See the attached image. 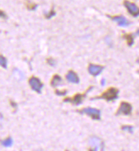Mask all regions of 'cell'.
<instances>
[{
    "label": "cell",
    "mask_w": 139,
    "mask_h": 151,
    "mask_svg": "<svg viewBox=\"0 0 139 151\" xmlns=\"http://www.w3.org/2000/svg\"><path fill=\"white\" fill-rule=\"evenodd\" d=\"M119 90L116 88H110L104 92L100 96L97 97L95 99H104L107 101H113L118 98Z\"/></svg>",
    "instance_id": "1"
},
{
    "label": "cell",
    "mask_w": 139,
    "mask_h": 151,
    "mask_svg": "<svg viewBox=\"0 0 139 151\" xmlns=\"http://www.w3.org/2000/svg\"><path fill=\"white\" fill-rule=\"evenodd\" d=\"M124 6L128 11V13L133 17L139 16V7L134 3L130 2L128 0H124Z\"/></svg>",
    "instance_id": "2"
},
{
    "label": "cell",
    "mask_w": 139,
    "mask_h": 151,
    "mask_svg": "<svg viewBox=\"0 0 139 151\" xmlns=\"http://www.w3.org/2000/svg\"><path fill=\"white\" fill-rule=\"evenodd\" d=\"M132 106L131 104L127 103V102H121L119 109L116 112V116H120V115H124V116H129L132 114Z\"/></svg>",
    "instance_id": "3"
},
{
    "label": "cell",
    "mask_w": 139,
    "mask_h": 151,
    "mask_svg": "<svg viewBox=\"0 0 139 151\" xmlns=\"http://www.w3.org/2000/svg\"><path fill=\"white\" fill-rule=\"evenodd\" d=\"M82 114H86L87 116H89L91 118H92L93 120H99L100 119V110L94 108H84L82 110L79 111Z\"/></svg>",
    "instance_id": "4"
},
{
    "label": "cell",
    "mask_w": 139,
    "mask_h": 151,
    "mask_svg": "<svg viewBox=\"0 0 139 151\" xmlns=\"http://www.w3.org/2000/svg\"><path fill=\"white\" fill-rule=\"evenodd\" d=\"M88 91L89 90H87V92H88ZM87 92L84 93H82V94L81 93H77L76 95H74L72 98H64V102H70V103L73 104L75 105H78V104L82 103L84 98H85L86 94H87Z\"/></svg>",
    "instance_id": "5"
},
{
    "label": "cell",
    "mask_w": 139,
    "mask_h": 151,
    "mask_svg": "<svg viewBox=\"0 0 139 151\" xmlns=\"http://www.w3.org/2000/svg\"><path fill=\"white\" fill-rule=\"evenodd\" d=\"M29 84H30L31 88L34 90V91H36L37 93H41V89H42L43 84H42V83L41 82L40 79H38L36 76H32L29 79Z\"/></svg>",
    "instance_id": "6"
},
{
    "label": "cell",
    "mask_w": 139,
    "mask_h": 151,
    "mask_svg": "<svg viewBox=\"0 0 139 151\" xmlns=\"http://www.w3.org/2000/svg\"><path fill=\"white\" fill-rule=\"evenodd\" d=\"M112 21H115L120 27H127L130 25V22L127 19H125L122 15H115V16H110Z\"/></svg>",
    "instance_id": "7"
},
{
    "label": "cell",
    "mask_w": 139,
    "mask_h": 151,
    "mask_svg": "<svg viewBox=\"0 0 139 151\" xmlns=\"http://www.w3.org/2000/svg\"><path fill=\"white\" fill-rule=\"evenodd\" d=\"M104 66L102 65H93V64H90L88 66V71L91 75L92 76H97L101 73V71L103 70Z\"/></svg>",
    "instance_id": "8"
},
{
    "label": "cell",
    "mask_w": 139,
    "mask_h": 151,
    "mask_svg": "<svg viewBox=\"0 0 139 151\" xmlns=\"http://www.w3.org/2000/svg\"><path fill=\"white\" fill-rule=\"evenodd\" d=\"M65 77H66L67 81H69L70 83H79V77H78V76H77V73H76L75 71H73V70H69L68 73L66 74V76H65Z\"/></svg>",
    "instance_id": "9"
},
{
    "label": "cell",
    "mask_w": 139,
    "mask_h": 151,
    "mask_svg": "<svg viewBox=\"0 0 139 151\" xmlns=\"http://www.w3.org/2000/svg\"><path fill=\"white\" fill-rule=\"evenodd\" d=\"M89 144L93 146V147H96L98 149H103V144H102V141L97 138L96 137H92L89 138Z\"/></svg>",
    "instance_id": "10"
},
{
    "label": "cell",
    "mask_w": 139,
    "mask_h": 151,
    "mask_svg": "<svg viewBox=\"0 0 139 151\" xmlns=\"http://www.w3.org/2000/svg\"><path fill=\"white\" fill-rule=\"evenodd\" d=\"M62 83V78L59 76V75H55L53 76V78H52V80H51V86L52 87H58V86H59L60 84Z\"/></svg>",
    "instance_id": "11"
},
{
    "label": "cell",
    "mask_w": 139,
    "mask_h": 151,
    "mask_svg": "<svg viewBox=\"0 0 139 151\" xmlns=\"http://www.w3.org/2000/svg\"><path fill=\"white\" fill-rule=\"evenodd\" d=\"M123 37L126 40V42H127V45L128 46H132L133 42H134V35L132 33H127V34H124Z\"/></svg>",
    "instance_id": "12"
},
{
    "label": "cell",
    "mask_w": 139,
    "mask_h": 151,
    "mask_svg": "<svg viewBox=\"0 0 139 151\" xmlns=\"http://www.w3.org/2000/svg\"><path fill=\"white\" fill-rule=\"evenodd\" d=\"M2 144H3L4 146H5V147H10L13 144V140H12L11 137H9L6 139L3 140L2 141Z\"/></svg>",
    "instance_id": "13"
},
{
    "label": "cell",
    "mask_w": 139,
    "mask_h": 151,
    "mask_svg": "<svg viewBox=\"0 0 139 151\" xmlns=\"http://www.w3.org/2000/svg\"><path fill=\"white\" fill-rule=\"evenodd\" d=\"M0 65H1V66H2L3 68H7V60H6V58H4L3 55L0 56Z\"/></svg>",
    "instance_id": "14"
},
{
    "label": "cell",
    "mask_w": 139,
    "mask_h": 151,
    "mask_svg": "<svg viewBox=\"0 0 139 151\" xmlns=\"http://www.w3.org/2000/svg\"><path fill=\"white\" fill-rule=\"evenodd\" d=\"M54 15H55V11H54V9H52L50 10V12H49V13L45 14V18H47V19H51Z\"/></svg>",
    "instance_id": "15"
},
{
    "label": "cell",
    "mask_w": 139,
    "mask_h": 151,
    "mask_svg": "<svg viewBox=\"0 0 139 151\" xmlns=\"http://www.w3.org/2000/svg\"><path fill=\"white\" fill-rule=\"evenodd\" d=\"M121 129L123 131H126V132H133V127L132 126H123L121 127Z\"/></svg>",
    "instance_id": "16"
},
{
    "label": "cell",
    "mask_w": 139,
    "mask_h": 151,
    "mask_svg": "<svg viewBox=\"0 0 139 151\" xmlns=\"http://www.w3.org/2000/svg\"><path fill=\"white\" fill-rule=\"evenodd\" d=\"M56 94H58V95H64V94H65L66 93V91L64 90V91H63V92H61V91H59V90H56Z\"/></svg>",
    "instance_id": "17"
},
{
    "label": "cell",
    "mask_w": 139,
    "mask_h": 151,
    "mask_svg": "<svg viewBox=\"0 0 139 151\" xmlns=\"http://www.w3.org/2000/svg\"><path fill=\"white\" fill-rule=\"evenodd\" d=\"M1 17L2 18H6V15L4 14V12L3 10H1Z\"/></svg>",
    "instance_id": "18"
},
{
    "label": "cell",
    "mask_w": 139,
    "mask_h": 151,
    "mask_svg": "<svg viewBox=\"0 0 139 151\" xmlns=\"http://www.w3.org/2000/svg\"><path fill=\"white\" fill-rule=\"evenodd\" d=\"M98 150V148H96V147H94V149H92V150H90V151H97Z\"/></svg>",
    "instance_id": "19"
},
{
    "label": "cell",
    "mask_w": 139,
    "mask_h": 151,
    "mask_svg": "<svg viewBox=\"0 0 139 151\" xmlns=\"http://www.w3.org/2000/svg\"><path fill=\"white\" fill-rule=\"evenodd\" d=\"M136 35H138V36H139V28L137 30V32H136Z\"/></svg>",
    "instance_id": "20"
},
{
    "label": "cell",
    "mask_w": 139,
    "mask_h": 151,
    "mask_svg": "<svg viewBox=\"0 0 139 151\" xmlns=\"http://www.w3.org/2000/svg\"><path fill=\"white\" fill-rule=\"evenodd\" d=\"M137 62H138V64H139V59H138V60H137Z\"/></svg>",
    "instance_id": "21"
},
{
    "label": "cell",
    "mask_w": 139,
    "mask_h": 151,
    "mask_svg": "<svg viewBox=\"0 0 139 151\" xmlns=\"http://www.w3.org/2000/svg\"><path fill=\"white\" fill-rule=\"evenodd\" d=\"M65 151H70V150H65Z\"/></svg>",
    "instance_id": "22"
}]
</instances>
